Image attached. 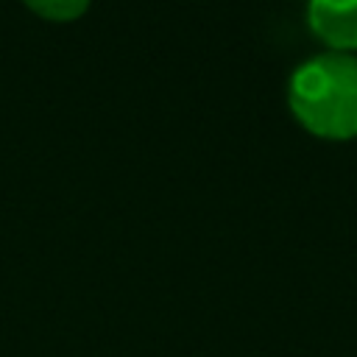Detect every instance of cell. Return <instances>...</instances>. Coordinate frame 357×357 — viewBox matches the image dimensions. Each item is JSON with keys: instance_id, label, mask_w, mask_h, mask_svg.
Masks as SVG:
<instances>
[{"instance_id": "cell-1", "label": "cell", "mask_w": 357, "mask_h": 357, "mask_svg": "<svg viewBox=\"0 0 357 357\" xmlns=\"http://www.w3.org/2000/svg\"><path fill=\"white\" fill-rule=\"evenodd\" d=\"M296 120L321 139L357 137V56L324 50L304 59L287 81Z\"/></svg>"}, {"instance_id": "cell-2", "label": "cell", "mask_w": 357, "mask_h": 357, "mask_svg": "<svg viewBox=\"0 0 357 357\" xmlns=\"http://www.w3.org/2000/svg\"><path fill=\"white\" fill-rule=\"evenodd\" d=\"M307 22L329 50H357V0H307Z\"/></svg>"}, {"instance_id": "cell-3", "label": "cell", "mask_w": 357, "mask_h": 357, "mask_svg": "<svg viewBox=\"0 0 357 357\" xmlns=\"http://www.w3.org/2000/svg\"><path fill=\"white\" fill-rule=\"evenodd\" d=\"M36 14L47 20H73L86 11L89 0H25Z\"/></svg>"}]
</instances>
